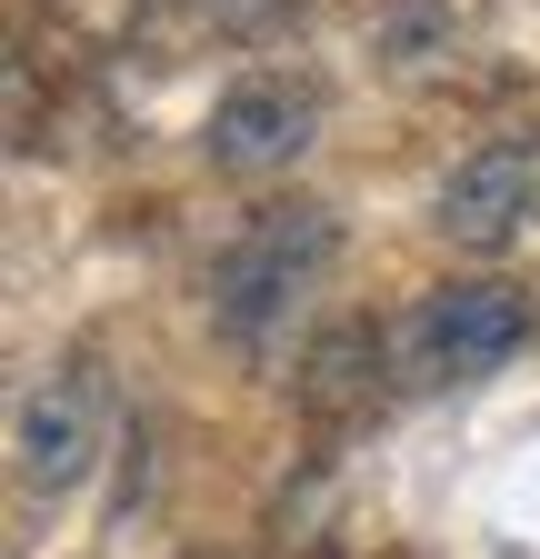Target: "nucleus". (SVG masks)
Instances as JSON below:
<instances>
[{
    "mask_svg": "<svg viewBox=\"0 0 540 559\" xmlns=\"http://www.w3.org/2000/svg\"><path fill=\"white\" fill-rule=\"evenodd\" d=\"M530 340V300L510 280H450V290H421L390 330V370L411 390H441V380H481L501 370L510 349Z\"/></svg>",
    "mask_w": 540,
    "mask_h": 559,
    "instance_id": "f03ea898",
    "label": "nucleus"
},
{
    "mask_svg": "<svg viewBox=\"0 0 540 559\" xmlns=\"http://www.w3.org/2000/svg\"><path fill=\"white\" fill-rule=\"evenodd\" d=\"M330 100L320 81H291V70H250V81H231L211 100V120H200V151H211L221 180H270V170H291L310 140H320Z\"/></svg>",
    "mask_w": 540,
    "mask_h": 559,
    "instance_id": "20e7f679",
    "label": "nucleus"
},
{
    "mask_svg": "<svg viewBox=\"0 0 540 559\" xmlns=\"http://www.w3.org/2000/svg\"><path fill=\"white\" fill-rule=\"evenodd\" d=\"M110 450V380L91 360H60L21 390L11 409V479L31 489V500H71V489L101 469Z\"/></svg>",
    "mask_w": 540,
    "mask_h": 559,
    "instance_id": "7ed1b4c3",
    "label": "nucleus"
},
{
    "mask_svg": "<svg viewBox=\"0 0 540 559\" xmlns=\"http://www.w3.org/2000/svg\"><path fill=\"white\" fill-rule=\"evenodd\" d=\"M431 230L460 250H510L540 230V130H501L481 140L441 190H431Z\"/></svg>",
    "mask_w": 540,
    "mask_h": 559,
    "instance_id": "39448f33",
    "label": "nucleus"
},
{
    "mask_svg": "<svg viewBox=\"0 0 540 559\" xmlns=\"http://www.w3.org/2000/svg\"><path fill=\"white\" fill-rule=\"evenodd\" d=\"M330 260H341V221H330V200H260L250 230L211 270V330L240 349V360H281V349L301 340L310 290L330 280Z\"/></svg>",
    "mask_w": 540,
    "mask_h": 559,
    "instance_id": "f257e3e1",
    "label": "nucleus"
},
{
    "mask_svg": "<svg viewBox=\"0 0 540 559\" xmlns=\"http://www.w3.org/2000/svg\"><path fill=\"white\" fill-rule=\"evenodd\" d=\"M371 380H380V330L371 320H341V330H320L301 349V400L310 409H351Z\"/></svg>",
    "mask_w": 540,
    "mask_h": 559,
    "instance_id": "423d86ee",
    "label": "nucleus"
},
{
    "mask_svg": "<svg viewBox=\"0 0 540 559\" xmlns=\"http://www.w3.org/2000/svg\"><path fill=\"white\" fill-rule=\"evenodd\" d=\"M371 50H380L390 70H431V60L450 50V11H441V0H400V11L371 31Z\"/></svg>",
    "mask_w": 540,
    "mask_h": 559,
    "instance_id": "0eeeda50",
    "label": "nucleus"
}]
</instances>
